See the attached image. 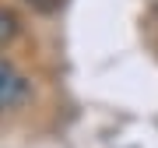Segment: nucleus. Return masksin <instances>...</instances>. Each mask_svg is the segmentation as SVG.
<instances>
[{"label":"nucleus","instance_id":"obj_1","mask_svg":"<svg viewBox=\"0 0 158 148\" xmlns=\"http://www.w3.org/2000/svg\"><path fill=\"white\" fill-rule=\"evenodd\" d=\"M28 95H32V88H28V81H25V74L18 67H11L7 60H0V109L21 106Z\"/></svg>","mask_w":158,"mask_h":148},{"label":"nucleus","instance_id":"obj_2","mask_svg":"<svg viewBox=\"0 0 158 148\" xmlns=\"http://www.w3.org/2000/svg\"><path fill=\"white\" fill-rule=\"evenodd\" d=\"M18 28H21V21H18V14L11 11V7L0 4V46H7L18 35Z\"/></svg>","mask_w":158,"mask_h":148},{"label":"nucleus","instance_id":"obj_3","mask_svg":"<svg viewBox=\"0 0 158 148\" xmlns=\"http://www.w3.org/2000/svg\"><path fill=\"white\" fill-rule=\"evenodd\" d=\"M25 4H32L35 11H42V14H49V11H56L63 0H25Z\"/></svg>","mask_w":158,"mask_h":148},{"label":"nucleus","instance_id":"obj_4","mask_svg":"<svg viewBox=\"0 0 158 148\" xmlns=\"http://www.w3.org/2000/svg\"><path fill=\"white\" fill-rule=\"evenodd\" d=\"M0 113H4V109H0Z\"/></svg>","mask_w":158,"mask_h":148}]
</instances>
